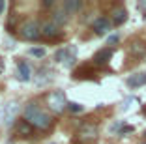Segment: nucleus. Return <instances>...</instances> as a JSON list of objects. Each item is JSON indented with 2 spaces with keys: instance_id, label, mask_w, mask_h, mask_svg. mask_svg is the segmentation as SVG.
Wrapping results in <instances>:
<instances>
[{
  "instance_id": "f8f14e48",
  "label": "nucleus",
  "mask_w": 146,
  "mask_h": 144,
  "mask_svg": "<svg viewBox=\"0 0 146 144\" xmlns=\"http://www.w3.org/2000/svg\"><path fill=\"white\" fill-rule=\"evenodd\" d=\"M129 52H131L133 56H137V58H142V56L146 54V43L144 41H135V43H131Z\"/></svg>"
},
{
  "instance_id": "aec40b11",
  "label": "nucleus",
  "mask_w": 146,
  "mask_h": 144,
  "mask_svg": "<svg viewBox=\"0 0 146 144\" xmlns=\"http://www.w3.org/2000/svg\"><path fill=\"white\" fill-rule=\"evenodd\" d=\"M4 8H6V2H4V0H0V13L4 11Z\"/></svg>"
},
{
  "instance_id": "9d476101",
  "label": "nucleus",
  "mask_w": 146,
  "mask_h": 144,
  "mask_svg": "<svg viewBox=\"0 0 146 144\" xmlns=\"http://www.w3.org/2000/svg\"><path fill=\"white\" fill-rule=\"evenodd\" d=\"M111 56H112V49L111 47H105V49H101V51H98L94 54V64L103 66V64H107L111 60Z\"/></svg>"
},
{
  "instance_id": "4468645a",
  "label": "nucleus",
  "mask_w": 146,
  "mask_h": 144,
  "mask_svg": "<svg viewBox=\"0 0 146 144\" xmlns=\"http://www.w3.org/2000/svg\"><path fill=\"white\" fill-rule=\"evenodd\" d=\"M82 8V2L81 0H66L64 4H62V9H64L66 13H75V11H79V9Z\"/></svg>"
},
{
  "instance_id": "20e7f679",
  "label": "nucleus",
  "mask_w": 146,
  "mask_h": 144,
  "mask_svg": "<svg viewBox=\"0 0 146 144\" xmlns=\"http://www.w3.org/2000/svg\"><path fill=\"white\" fill-rule=\"evenodd\" d=\"M96 137H98V125H96V123L86 122V123H82V125L79 127L77 139L81 140V142H90V140H94Z\"/></svg>"
},
{
  "instance_id": "7ed1b4c3",
  "label": "nucleus",
  "mask_w": 146,
  "mask_h": 144,
  "mask_svg": "<svg viewBox=\"0 0 146 144\" xmlns=\"http://www.w3.org/2000/svg\"><path fill=\"white\" fill-rule=\"evenodd\" d=\"M47 105L51 110L54 112H62L64 109H68V99H66V94L60 92V90H56V92H51L47 96Z\"/></svg>"
},
{
  "instance_id": "412c9836",
  "label": "nucleus",
  "mask_w": 146,
  "mask_h": 144,
  "mask_svg": "<svg viewBox=\"0 0 146 144\" xmlns=\"http://www.w3.org/2000/svg\"><path fill=\"white\" fill-rule=\"evenodd\" d=\"M144 137H146V131H144Z\"/></svg>"
},
{
  "instance_id": "9b49d317",
  "label": "nucleus",
  "mask_w": 146,
  "mask_h": 144,
  "mask_svg": "<svg viewBox=\"0 0 146 144\" xmlns=\"http://www.w3.org/2000/svg\"><path fill=\"white\" fill-rule=\"evenodd\" d=\"M30 77H32V69H30V66L26 62H21L17 66V79L21 82H26V81H30Z\"/></svg>"
},
{
  "instance_id": "f3484780",
  "label": "nucleus",
  "mask_w": 146,
  "mask_h": 144,
  "mask_svg": "<svg viewBox=\"0 0 146 144\" xmlns=\"http://www.w3.org/2000/svg\"><path fill=\"white\" fill-rule=\"evenodd\" d=\"M30 54L36 56V58H43V56H45V49H41V47H32Z\"/></svg>"
},
{
  "instance_id": "ddd939ff",
  "label": "nucleus",
  "mask_w": 146,
  "mask_h": 144,
  "mask_svg": "<svg viewBox=\"0 0 146 144\" xmlns=\"http://www.w3.org/2000/svg\"><path fill=\"white\" fill-rule=\"evenodd\" d=\"M127 21V11H125L124 8H116L114 11H112V23H114L116 26L124 25V23Z\"/></svg>"
},
{
  "instance_id": "6e6552de",
  "label": "nucleus",
  "mask_w": 146,
  "mask_h": 144,
  "mask_svg": "<svg viewBox=\"0 0 146 144\" xmlns=\"http://www.w3.org/2000/svg\"><path fill=\"white\" fill-rule=\"evenodd\" d=\"M17 103L13 101V103H9V105H6L4 107V125H11L13 123V120H15V116H17Z\"/></svg>"
},
{
  "instance_id": "39448f33",
  "label": "nucleus",
  "mask_w": 146,
  "mask_h": 144,
  "mask_svg": "<svg viewBox=\"0 0 146 144\" xmlns=\"http://www.w3.org/2000/svg\"><path fill=\"white\" fill-rule=\"evenodd\" d=\"M58 62H64L66 66H73L75 64V47H66V49H60L54 56Z\"/></svg>"
},
{
  "instance_id": "f257e3e1",
  "label": "nucleus",
  "mask_w": 146,
  "mask_h": 144,
  "mask_svg": "<svg viewBox=\"0 0 146 144\" xmlns=\"http://www.w3.org/2000/svg\"><path fill=\"white\" fill-rule=\"evenodd\" d=\"M25 120L36 129H47L51 125L52 118L38 105V103H28L25 107Z\"/></svg>"
},
{
  "instance_id": "dca6fc26",
  "label": "nucleus",
  "mask_w": 146,
  "mask_h": 144,
  "mask_svg": "<svg viewBox=\"0 0 146 144\" xmlns=\"http://www.w3.org/2000/svg\"><path fill=\"white\" fill-rule=\"evenodd\" d=\"M17 131L23 133V137H28V135H32V125L26 122V120H23V122L17 125Z\"/></svg>"
},
{
  "instance_id": "423d86ee",
  "label": "nucleus",
  "mask_w": 146,
  "mask_h": 144,
  "mask_svg": "<svg viewBox=\"0 0 146 144\" xmlns=\"http://www.w3.org/2000/svg\"><path fill=\"white\" fill-rule=\"evenodd\" d=\"M111 26H112V23L109 21L107 17H98L94 23H92V28H94V32H96V34H99V36L109 34V32H111Z\"/></svg>"
},
{
  "instance_id": "6ab92c4d",
  "label": "nucleus",
  "mask_w": 146,
  "mask_h": 144,
  "mask_svg": "<svg viewBox=\"0 0 146 144\" xmlns=\"http://www.w3.org/2000/svg\"><path fill=\"white\" fill-rule=\"evenodd\" d=\"M118 36H109V39H107V45H114V43H118Z\"/></svg>"
},
{
  "instance_id": "0eeeda50",
  "label": "nucleus",
  "mask_w": 146,
  "mask_h": 144,
  "mask_svg": "<svg viewBox=\"0 0 146 144\" xmlns=\"http://www.w3.org/2000/svg\"><path fill=\"white\" fill-rule=\"evenodd\" d=\"M60 26L58 25H54L52 21H47V23H43L41 25V34L45 36V38H49V39H52V38H58L60 36Z\"/></svg>"
},
{
  "instance_id": "a211bd4d",
  "label": "nucleus",
  "mask_w": 146,
  "mask_h": 144,
  "mask_svg": "<svg viewBox=\"0 0 146 144\" xmlns=\"http://www.w3.org/2000/svg\"><path fill=\"white\" fill-rule=\"evenodd\" d=\"M68 109L71 110V112H82V109H84V107H82L81 103H69Z\"/></svg>"
},
{
  "instance_id": "2eb2a0df",
  "label": "nucleus",
  "mask_w": 146,
  "mask_h": 144,
  "mask_svg": "<svg viewBox=\"0 0 146 144\" xmlns=\"http://www.w3.org/2000/svg\"><path fill=\"white\" fill-rule=\"evenodd\" d=\"M51 21L54 23V25L62 26L66 21H68V13H66L64 9H56V11H52V17H51Z\"/></svg>"
},
{
  "instance_id": "1a4fd4ad",
  "label": "nucleus",
  "mask_w": 146,
  "mask_h": 144,
  "mask_svg": "<svg viewBox=\"0 0 146 144\" xmlns=\"http://www.w3.org/2000/svg\"><path fill=\"white\" fill-rule=\"evenodd\" d=\"M144 84H146V71H139V73H135V75H131L127 79V86L131 90L141 88V86H144Z\"/></svg>"
},
{
  "instance_id": "f03ea898",
  "label": "nucleus",
  "mask_w": 146,
  "mask_h": 144,
  "mask_svg": "<svg viewBox=\"0 0 146 144\" xmlns=\"http://www.w3.org/2000/svg\"><path fill=\"white\" fill-rule=\"evenodd\" d=\"M19 34H21V38L28 39V41H34V39H39L41 38V25H39L38 21H26L21 25V28H19Z\"/></svg>"
}]
</instances>
